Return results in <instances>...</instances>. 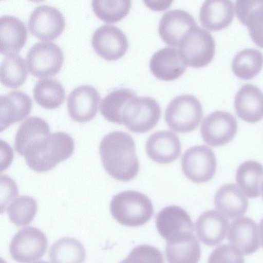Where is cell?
Masks as SVG:
<instances>
[{
    "label": "cell",
    "mask_w": 263,
    "mask_h": 263,
    "mask_svg": "<svg viewBox=\"0 0 263 263\" xmlns=\"http://www.w3.org/2000/svg\"><path fill=\"white\" fill-rule=\"evenodd\" d=\"M99 152L104 168L116 180L128 181L138 174L139 163L135 143L127 133L116 131L108 134L100 143Z\"/></svg>",
    "instance_id": "6da1fadb"
},
{
    "label": "cell",
    "mask_w": 263,
    "mask_h": 263,
    "mask_svg": "<svg viewBox=\"0 0 263 263\" xmlns=\"http://www.w3.org/2000/svg\"><path fill=\"white\" fill-rule=\"evenodd\" d=\"M109 209L118 222L128 227L142 226L153 215L151 200L144 194L134 191H124L114 196Z\"/></svg>",
    "instance_id": "7a4b0ae2"
},
{
    "label": "cell",
    "mask_w": 263,
    "mask_h": 263,
    "mask_svg": "<svg viewBox=\"0 0 263 263\" xmlns=\"http://www.w3.org/2000/svg\"><path fill=\"white\" fill-rule=\"evenodd\" d=\"M74 148L71 136L64 132H55L42 141L35 151L25 158L26 162L33 171L45 172L70 157Z\"/></svg>",
    "instance_id": "3957f363"
},
{
    "label": "cell",
    "mask_w": 263,
    "mask_h": 263,
    "mask_svg": "<svg viewBox=\"0 0 263 263\" xmlns=\"http://www.w3.org/2000/svg\"><path fill=\"white\" fill-rule=\"evenodd\" d=\"M161 117L158 103L149 97L134 94L123 104L119 124H123L133 133H144L153 128Z\"/></svg>",
    "instance_id": "277c9868"
},
{
    "label": "cell",
    "mask_w": 263,
    "mask_h": 263,
    "mask_svg": "<svg viewBox=\"0 0 263 263\" xmlns=\"http://www.w3.org/2000/svg\"><path fill=\"white\" fill-rule=\"evenodd\" d=\"M202 114L200 101L193 95L184 94L171 100L165 110L164 117L171 129L178 133H186L198 127Z\"/></svg>",
    "instance_id": "5b68a950"
},
{
    "label": "cell",
    "mask_w": 263,
    "mask_h": 263,
    "mask_svg": "<svg viewBox=\"0 0 263 263\" xmlns=\"http://www.w3.org/2000/svg\"><path fill=\"white\" fill-rule=\"evenodd\" d=\"M178 47L187 64L194 68L210 63L215 52V42L212 35L198 26L184 35Z\"/></svg>",
    "instance_id": "8992f818"
},
{
    "label": "cell",
    "mask_w": 263,
    "mask_h": 263,
    "mask_svg": "<svg viewBox=\"0 0 263 263\" xmlns=\"http://www.w3.org/2000/svg\"><path fill=\"white\" fill-rule=\"evenodd\" d=\"M64 61L61 49L50 42H40L28 50L26 56L28 69L33 76L52 77L61 69Z\"/></svg>",
    "instance_id": "52a82bcc"
},
{
    "label": "cell",
    "mask_w": 263,
    "mask_h": 263,
    "mask_svg": "<svg viewBox=\"0 0 263 263\" xmlns=\"http://www.w3.org/2000/svg\"><path fill=\"white\" fill-rule=\"evenodd\" d=\"M181 164L186 177L195 183L210 180L217 167L214 153L204 145L193 146L187 149L182 156Z\"/></svg>",
    "instance_id": "ba28073f"
},
{
    "label": "cell",
    "mask_w": 263,
    "mask_h": 263,
    "mask_svg": "<svg viewBox=\"0 0 263 263\" xmlns=\"http://www.w3.org/2000/svg\"><path fill=\"white\" fill-rule=\"evenodd\" d=\"M47 239L40 230L28 227L18 231L9 246L12 258L20 263H30L42 257L47 248Z\"/></svg>",
    "instance_id": "9c48e42d"
},
{
    "label": "cell",
    "mask_w": 263,
    "mask_h": 263,
    "mask_svg": "<svg viewBox=\"0 0 263 263\" xmlns=\"http://www.w3.org/2000/svg\"><path fill=\"white\" fill-rule=\"evenodd\" d=\"M238 129L236 118L227 111L218 110L202 120L200 133L203 141L212 146H219L230 142Z\"/></svg>",
    "instance_id": "30bf717a"
},
{
    "label": "cell",
    "mask_w": 263,
    "mask_h": 263,
    "mask_svg": "<svg viewBox=\"0 0 263 263\" xmlns=\"http://www.w3.org/2000/svg\"><path fill=\"white\" fill-rule=\"evenodd\" d=\"M65 27L63 14L55 8L42 5L35 7L30 15L28 28L37 39L53 40L60 35Z\"/></svg>",
    "instance_id": "8fae6325"
},
{
    "label": "cell",
    "mask_w": 263,
    "mask_h": 263,
    "mask_svg": "<svg viewBox=\"0 0 263 263\" xmlns=\"http://www.w3.org/2000/svg\"><path fill=\"white\" fill-rule=\"evenodd\" d=\"M91 43L97 54L107 61H115L126 52L128 40L118 27L111 25L101 26L93 32Z\"/></svg>",
    "instance_id": "7c38bea8"
},
{
    "label": "cell",
    "mask_w": 263,
    "mask_h": 263,
    "mask_svg": "<svg viewBox=\"0 0 263 263\" xmlns=\"http://www.w3.org/2000/svg\"><path fill=\"white\" fill-rule=\"evenodd\" d=\"M156 226L160 235L166 241L192 234L194 231L193 222L189 214L176 205L162 209L156 216Z\"/></svg>",
    "instance_id": "4fadbf2b"
},
{
    "label": "cell",
    "mask_w": 263,
    "mask_h": 263,
    "mask_svg": "<svg viewBox=\"0 0 263 263\" xmlns=\"http://www.w3.org/2000/svg\"><path fill=\"white\" fill-rule=\"evenodd\" d=\"M100 100L99 93L93 86L83 85L76 88L67 99L69 116L77 122L91 121L97 113Z\"/></svg>",
    "instance_id": "5bb4252c"
},
{
    "label": "cell",
    "mask_w": 263,
    "mask_h": 263,
    "mask_svg": "<svg viewBox=\"0 0 263 263\" xmlns=\"http://www.w3.org/2000/svg\"><path fill=\"white\" fill-rule=\"evenodd\" d=\"M197 26L190 13L176 9L166 11L162 15L159 23L158 32L165 44L175 47L178 46L185 33Z\"/></svg>",
    "instance_id": "9a60e30c"
},
{
    "label": "cell",
    "mask_w": 263,
    "mask_h": 263,
    "mask_svg": "<svg viewBox=\"0 0 263 263\" xmlns=\"http://www.w3.org/2000/svg\"><path fill=\"white\" fill-rule=\"evenodd\" d=\"M187 65L179 49L171 46L157 51L149 62L153 74L158 79L166 81L180 77L185 71Z\"/></svg>",
    "instance_id": "2e32d148"
},
{
    "label": "cell",
    "mask_w": 263,
    "mask_h": 263,
    "mask_svg": "<svg viewBox=\"0 0 263 263\" xmlns=\"http://www.w3.org/2000/svg\"><path fill=\"white\" fill-rule=\"evenodd\" d=\"M227 235L231 245L243 255L251 254L260 247L259 228L249 217L235 218L229 225Z\"/></svg>",
    "instance_id": "e0dca14e"
},
{
    "label": "cell",
    "mask_w": 263,
    "mask_h": 263,
    "mask_svg": "<svg viewBox=\"0 0 263 263\" xmlns=\"http://www.w3.org/2000/svg\"><path fill=\"white\" fill-rule=\"evenodd\" d=\"M181 144L176 134L170 130L152 134L146 143V152L153 161L168 164L176 160L181 154Z\"/></svg>",
    "instance_id": "ac0fdd59"
},
{
    "label": "cell",
    "mask_w": 263,
    "mask_h": 263,
    "mask_svg": "<svg viewBox=\"0 0 263 263\" xmlns=\"http://www.w3.org/2000/svg\"><path fill=\"white\" fill-rule=\"evenodd\" d=\"M229 223L219 212L211 210L202 213L195 224L198 238L208 246L219 244L225 238Z\"/></svg>",
    "instance_id": "d6986e66"
},
{
    "label": "cell",
    "mask_w": 263,
    "mask_h": 263,
    "mask_svg": "<svg viewBox=\"0 0 263 263\" xmlns=\"http://www.w3.org/2000/svg\"><path fill=\"white\" fill-rule=\"evenodd\" d=\"M236 114L242 120L254 123L263 118V92L252 84L242 86L234 99Z\"/></svg>",
    "instance_id": "ffe728a7"
},
{
    "label": "cell",
    "mask_w": 263,
    "mask_h": 263,
    "mask_svg": "<svg viewBox=\"0 0 263 263\" xmlns=\"http://www.w3.org/2000/svg\"><path fill=\"white\" fill-rule=\"evenodd\" d=\"M32 101L25 93L12 90L0 97L1 130L25 118L30 112Z\"/></svg>",
    "instance_id": "44dd1931"
},
{
    "label": "cell",
    "mask_w": 263,
    "mask_h": 263,
    "mask_svg": "<svg viewBox=\"0 0 263 263\" xmlns=\"http://www.w3.org/2000/svg\"><path fill=\"white\" fill-rule=\"evenodd\" d=\"M235 5L229 0H207L202 4L199 12L202 25L210 30L227 27L232 21Z\"/></svg>",
    "instance_id": "7402d4cb"
},
{
    "label": "cell",
    "mask_w": 263,
    "mask_h": 263,
    "mask_svg": "<svg viewBox=\"0 0 263 263\" xmlns=\"http://www.w3.org/2000/svg\"><path fill=\"white\" fill-rule=\"evenodd\" d=\"M248 200L236 184H226L221 186L214 196V205L218 212L230 219L242 216L248 207Z\"/></svg>",
    "instance_id": "603a6c76"
},
{
    "label": "cell",
    "mask_w": 263,
    "mask_h": 263,
    "mask_svg": "<svg viewBox=\"0 0 263 263\" xmlns=\"http://www.w3.org/2000/svg\"><path fill=\"white\" fill-rule=\"evenodd\" d=\"M235 12L239 21L247 26L255 43L263 48V0H239Z\"/></svg>",
    "instance_id": "cb8c5ba5"
},
{
    "label": "cell",
    "mask_w": 263,
    "mask_h": 263,
    "mask_svg": "<svg viewBox=\"0 0 263 263\" xmlns=\"http://www.w3.org/2000/svg\"><path fill=\"white\" fill-rule=\"evenodd\" d=\"M26 27L22 21L11 15L0 18V51L8 55L19 51L27 40Z\"/></svg>",
    "instance_id": "d4e9b609"
},
{
    "label": "cell",
    "mask_w": 263,
    "mask_h": 263,
    "mask_svg": "<svg viewBox=\"0 0 263 263\" xmlns=\"http://www.w3.org/2000/svg\"><path fill=\"white\" fill-rule=\"evenodd\" d=\"M50 135V129L45 120L36 116L28 118L17 130L15 138V149L18 154L24 156L39 140Z\"/></svg>",
    "instance_id": "484cf974"
},
{
    "label": "cell",
    "mask_w": 263,
    "mask_h": 263,
    "mask_svg": "<svg viewBox=\"0 0 263 263\" xmlns=\"http://www.w3.org/2000/svg\"><path fill=\"white\" fill-rule=\"evenodd\" d=\"M165 254L168 263H198L201 248L194 233L167 241Z\"/></svg>",
    "instance_id": "4316f807"
},
{
    "label": "cell",
    "mask_w": 263,
    "mask_h": 263,
    "mask_svg": "<svg viewBox=\"0 0 263 263\" xmlns=\"http://www.w3.org/2000/svg\"><path fill=\"white\" fill-rule=\"evenodd\" d=\"M236 180L245 196L249 198L258 197L261 192L263 166L253 160L244 162L236 171Z\"/></svg>",
    "instance_id": "83f0119b"
},
{
    "label": "cell",
    "mask_w": 263,
    "mask_h": 263,
    "mask_svg": "<svg viewBox=\"0 0 263 263\" xmlns=\"http://www.w3.org/2000/svg\"><path fill=\"white\" fill-rule=\"evenodd\" d=\"M49 254L52 263H83L86 252L79 240L64 237L52 245Z\"/></svg>",
    "instance_id": "f1b7e54d"
},
{
    "label": "cell",
    "mask_w": 263,
    "mask_h": 263,
    "mask_svg": "<svg viewBox=\"0 0 263 263\" xmlns=\"http://www.w3.org/2000/svg\"><path fill=\"white\" fill-rule=\"evenodd\" d=\"M33 93L35 102L48 109L59 107L65 97V90L62 84L52 78L39 80L34 86Z\"/></svg>",
    "instance_id": "f546056e"
},
{
    "label": "cell",
    "mask_w": 263,
    "mask_h": 263,
    "mask_svg": "<svg viewBox=\"0 0 263 263\" xmlns=\"http://www.w3.org/2000/svg\"><path fill=\"white\" fill-rule=\"evenodd\" d=\"M262 65V53L257 49L247 48L235 54L232 62V69L237 77L250 79L257 74Z\"/></svg>",
    "instance_id": "4dcf8cb0"
},
{
    "label": "cell",
    "mask_w": 263,
    "mask_h": 263,
    "mask_svg": "<svg viewBox=\"0 0 263 263\" xmlns=\"http://www.w3.org/2000/svg\"><path fill=\"white\" fill-rule=\"evenodd\" d=\"M1 82L6 87L16 88L22 86L28 76L24 60L18 54L7 55L1 66Z\"/></svg>",
    "instance_id": "1f68e13d"
},
{
    "label": "cell",
    "mask_w": 263,
    "mask_h": 263,
    "mask_svg": "<svg viewBox=\"0 0 263 263\" xmlns=\"http://www.w3.org/2000/svg\"><path fill=\"white\" fill-rule=\"evenodd\" d=\"M37 210L36 200L28 196H20L7 208L9 220L17 227L25 226L33 220Z\"/></svg>",
    "instance_id": "d6a6232c"
},
{
    "label": "cell",
    "mask_w": 263,
    "mask_h": 263,
    "mask_svg": "<svg viewBox=\"0 0 263 263\" xmlns=\"http://www.w3.org/2000/svg\"><path fill=\"white\" fill-rule=\"evenodd\" d=\"M95 14L107 23H115L122 20L129 12L132 6L130 0L100 1L91 2Z\"/></svg>",
    "instance_id": "836d02e7"
},
{
    "label": "cell",
    "mask_w": 263,
    "mask_h": 263,
    "mask_svg": "<svg viewBox=\"0 0 263 263\" xmlns=\"http://www.w3.org/2000/svg\"><path fill=\"white\" fill-rule=\"evenodd\" d=\"M135 93L128 88H119L107 95L102 100L100 112L107 121L118 124L122 106Z\"/></svg>",
    "instance_id": "e575fe53"
},
{
    "label": "cell",
    "mask_w": 263,
    "mask_h": 263,
    "mask_svg": "<svg viewBox=\"0 0 263 263\" xmlns=\"http://www.w3.org/2000/svg\"><path fill=\"white\" fill-rule=\"evenodd\" d=\"M120 263H164V261L163 256L157 248L142 245L134 248Z\"/></svg>",
    "instance_id": "d590c367"
},
{
    "label": "cell",
    "mask_w": 263,
    "mask_h": 263,
    "mask_svg": "<svg viewBox=\"0 0 263 263\" xmlns=\"http://www.w3.org/2000/svg\"><path fill=\"white\" fill-rule=\"evenodd\" d=\"M208 263H245L243 254L229 245L217 247L211 253Z\"/></svg>",
    "instance_id": "8d00e7d4"
},
{
    "label": "cell",
    "mask_w": 263,
    "mask_h": 263,
    "mask_svg": "<svg viewBox=\"0 0 263 263\" xmlns=\"http://www.w3.org/2000/svg\"><path fill=\"white\" fill-rule=\"evenodd\" d=\"M144 2L146 6L155 10L167 9L172 3L171 1H145Z\"/></svg>",
    "instance_id": "74e56055"
},
{
    "label": "cell",
    "mask_w": 263,
    "mask_h": 263,
    "mask_svg": "<svg viewBox=\"0 0 263 263\" xmlns=\"http://www.w3.org/2000/svg\"><path fill=\"white\" fill-rule=\"evenodd\" d=\"M259 232L260 239V242L263 247V218L261 220L259 226Z\"/></svg>",
    "instance_id": "f35d334b"
},
{
    "label": "cell",
    "mask_w": 263,
    "mask_h": 263,
    "mask_svg": "<svg viewBox=\"0 0 263 263\" xmlns=\"http://www.w3.org/2000/svg\"><path fill=\"white\" fill-rule=\"evenodd\" d=\"M34 263H49V262L46 261H39L37 262H35Z\"/></svg>",
    "instance_id": "ab89813d"
},
{
    "label": "cell",
    "mask_w": 263,
    "mask_h": 263,
    "mask_svg": "<svg viewBox=\"0 0 263 263\" xmlns=\"http://www.w3.org/2000/svg\"><path fill=\"white\" fill-rule=\"evenodd\" d=\"M261 191L262 192V199H263V182L261 184Z\"/></svg>",
    "instance_id": "60d3db41"
}]
</instances>
